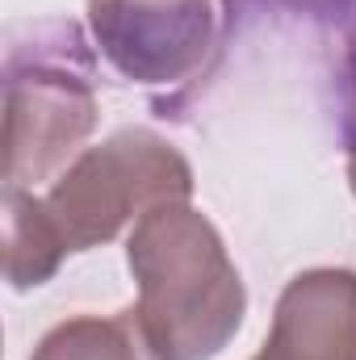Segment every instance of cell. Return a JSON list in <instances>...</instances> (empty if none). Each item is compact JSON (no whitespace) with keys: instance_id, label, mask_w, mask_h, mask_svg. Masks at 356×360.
Instances as JSON below:
<instances>
[{"instance_id":"6da1fadb","label":"cell","mask_w":356,"mask_h":360,"mask_svg":"<svg viewBox=\"0 0 356 360\" xmlns=\"http://www.w3.org/2000/svg\"><path fill=\"white\" fill-rule=\"evenodd\" d=\"M134 319L160 360H214L243 327L248 285L218 226L189 201L143 214L126 239Z\"/></svg>"},{"instance_id":"7a4b0ae2","label":"cell","mask_w":356,"mask_h":360,"mask_svg":"<svg viewBox=\"0 0 356 360\" xmlns=\"http://www.w3.org/2000/svg\"><path fill=\"white\" fill-rule=\"evenodd\" d=\"M96 130V68L80 25H30L4 55V188L55 180Z\"/></svg>"},{"instance_id":"3957f363","label":"cell","mask_w":356,"mask_h":360,"mask_svg":"<svg viewBox=\"0 0 356 360\" xmlns=\"http://www.w3.org/2000/svg\"><path fill=\"white\" fill-rule=\"evenodd\" d=\"M42 201L68 256H76L113 243L126 226L160 205L193 201V164L164 134L130 126L84 147L51 180Z\"/></svg>"},{"instance_id":"277c9868","label":"cell","mask_w":356,"mask_h":360,"mask_svg":"<svg viewBox=\"0 0 356 360\" xmlns=\"http://www.w3.org/2000/svg\"><path fill=\"white\" fill-rule=\"evenodd\" d=\"M89 30L109 68L143 89H177L218 46L214 0H89Z\"/></svg>"},{"instance_id":"5b68a950","label":"cell","mask_w":356,"mask_h":360,"mask_svg":"<svg viewBox=\"0 0 356 360\" xmlns=\"http://www.w3.org/2000/svg\"><path fill=\"white\" fill-rule=\"evenodd\" d=\"M252 360H356V272H298L272 310V327Z\"/></svg>"},{"instance_id":"8992f818","label":"cell","mask_w":356,"mask_h":360,"mask_svg":"<svg viewBox=\"0 0 356 360\" xmlns=\"http://www.w3.org/2000/svg\"><path fill=\"white\" fill-rule=\"evenodd\" d=\"M68 248L46 214V201L34 188H4V281L17 293L46 285Z\"/></svg>"},{"instance_id":"52a82bcc","label":"cell","mask_w":356,"mask_h":360,"mask_svg":"<svg viewBox=\"0 0 356 360\" xmlns=\"http://www.w3.org/2000/svg\"><path fill=\"white\" fill-rule=\"evenodd\" d=\"M30 360H160L151 340L143 335L134 310L117 314H72L55 323Z\"/></svg>"},{"instance_id":"ba28073f","label":"cell","mask_w":356,"mask_h":360,"mask_svg":"<svg viewBox=\"0 0 356 360\" xmlns=\"http://www.w3.org/2000/svg\"><path fill=\"white\" fill-rule=\"evenodd\" d=\"M340 139L348 155V184L356 193V30L344 46V68H340Z\"/></svg>"},{"instance_id":"9c48e42d","label":"cell","mask_w":356,"mask_h":360,"mask_svg":"<svg viewBox=\"0 0 356 360\" xmlns=\"http://www.w3.org/2000/svg\"><path fill=\"white\" fill-rule=\"evenodd\" d=\"M306 4H314L323 13H356V0H306Z\"/></svg>"}]
</instances>
